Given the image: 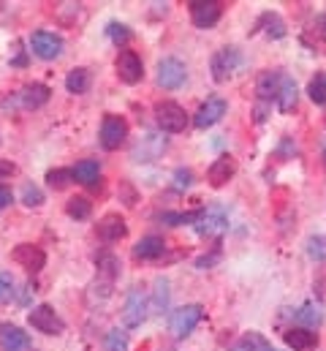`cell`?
I'll list each match as a JSON object with an SVG mask.
<instances>
[{
	"label": "cell",
	"mask_w": 326,
	"mask_h": 351,
	"mask_svg": "<svg viewBox=\"0 0 326 351\" xmlns=\"http://www.w3.org/2000/svg\"><path fill=\"white\" fill-rule=\"evenodd\" d=\"M240 66H242V52L237 47H223L212 55V63H210L212 80L215 82H229L240 71Z\"/></svg>",
	"instance_id": "6da1fadb"
},
{
	"label": "cell",
	"mask_w": 326,
	"mask_h": 351,
	"mask_svg": "<svg viewBox=\"0 0 326 351\" xmlns=\"http://www.w3.org/2000/svg\"><path fill=\"white\" fill-rule=\"evenodd\" d=\"M155 120L166 134H179L188 125V114L177 101H158L155 104Z\"/></svg>",
	"instance_id": "7a4b0ae2"
},
{
	"label": "cell",
	"mask_w": 326,
	"mask_h": 351,
	"mask_svg": "<svg viewBox=\"0 0 326 351\" xmlns=\"http://www.w3.org/2000/svg\"><path fill=\"white\" fill-rule=\"evenodd\" d=\"M27 322H30L33 330H38V332H44V335H60V332L66 330V322L58 316V311H55L52 305H36V308L30 311Z\"/></svg>",
	"instance_id": "3957f363"
},
{
	"label": "cell",
	"mask_w": 326,
	"mask_h": 351,
	"mask_svg": "<svg viewBox=\"0 0 326 351\" xmlns=\"http://www.w3.org/2000/svg\"><path fill=\"white\" fill-rule=\"evenodd\" d=\"M201 316H204V308H201V305H185V308L174 311V316H171V322H168L171 335H174L177 341L188 338V335L196 330V324L201 322Z\"/></svg>",
	"instance_id": "277c9868"
},
{
	"label": "cell",
	"mask_w": 326,
	"mask_h": 351,
	"mask_svg": "<svg viewBox=\"0 0 326 351\" xmlns=\"http://www.w3.org/2000/svg\"><path fill=\"white\" fill-rule=\"evenodd\" d=\"M30 49L41 60H55V58L63 55V38L55 36V33H49V30H36L30 36Z\"/></svg>",
	"instance_id": "5b68a950"
},
{
	"label": "cell",
	"mask_w": 326,
	"mask_h": 351,
	"mask_svg": "<svg viewBox=\"0 0 326 351\" xmlns=\"http://www.w3.org/2000/svg\"><path fill=\"white\" fill-rule=\"evenodd\" d=\"M128 136V123L120 114H106L101 123V147L103 150H117Z\"/></svg>",
	"instance_id": "8992f818"
},
{
	"label": "cell",
	"mask_w": 326,
	"mask_h": 351,
	"mask_svg": "<svg viewBox=\"0 0 326 351\" xmlns=\"http://www.w3.org/2000/svg\"><path fill=\"white\" fill-rule=\"evenodd\" d=\"M147 297H145V291L136 286V289H131V294H128V300H125V305H123V324L128 327V330H134V327H142V322L147 319Z\"/></svg>",
	"instance_id": "52a82bcc"
},
{
	"label": "cell",
	"mask_w": 326,
	"mask_h": 351,
	"mask_svg": "<svg viewBox=\"0 0 326 351\" xmlns=\"http://www.w3.org/2000/svg\"><path fill=\"white\" fill-rule=\"evenodd\" d=\"M114 69H117V77H120L125 85H136V82H142V77H145L142 58H139L134 49H123V52L117 55Z\"/></svg>",
	"instance_id": "ba28073f"
},
{
	"label": "cell",
	"mask_w": 326,
	"mask_h": 351,
	"mask_svg": "<svg viewBox=\"0 0 326 351\" xmlns=\"http://www.w3.org/2000/svg\"><path fill=\"white\" fill-rule=\"evenodd\" d=\"M193 226L201 237H212V234H223L229 229V218H226L223 207H210V210L199 213V221Z\"/></svg>",
	"instance_id": "9c48e42d"
},
{
	"label": "cell",
	"mask_w": 326,
	"mask_h": 351,
	"mask_svg": "<svg viewBox=\"0 0 326 351\" xmlns=\"http://www.w3.org/2000/svg\"><path fill=\"white\" fill-rule=\"evenodd\" d=\"M95 234H98L101 243L109 245V243H117V240H123V237L128 234V223H125V218H123L120 213H106V215L98 221Z\"/></svg>",
	"instance_id": "30bf717a"
},
{
	"label": "cell",
	"mask_w": 326,
	"mask_h": 351,
	"mask_svg": "<svg viewBox=\"0 0 326 351\" xmlns=\"http://www.w3.org/2000/svg\"><path fill=\"white\" fill-rule=\"evenodd\" d=\"M185 77H188V69H185L182 60H177V58H163L161 63H158V85H161L163 90H177L185 82Z\"/></svg>",
	"instance_id": "8fae6325"
},
{
	"label": "cell",
	"mask_w": 326,
	"mask_h": 351,
	"mask_svg": "<svg viewBox=\"0 0 326 351\" xmlns=\"http://www.w3.org/2000/svg\"><path fill=\"white\" fill-rule=\"evenodd\" d=\"M223 114H226V101H223L221 95H212V98H207V101L199 106V112H196V117H193V125H196V128H210V125H215Z\"/></svg>",
	"instance_id": "7c38bea8"
},
{
	"label": "cell",
	"mask_w": 326,
	"mask_h": 351,
	"mask_svg": "<svg viewBox=\"0 0 326 351\" xmlns=\"http://www.w3.org/2000/svg\"><path fill=\"white\" fill-rule=\"evenodd\" d=\"M163 150H166V136L147 131V134L136 142V147H134V161H139V164H142V161H155Z\"/></svg>",
	"instance_id": "4fadbf2b"
},
{
	"label": "cell",
	"mask_w": 326,
	"mask_h": 351,
	"mask_svg": "<svg viewBox=\"0 0 326 351\" xmlns=\"http://www.w3.org/2000/svg\"><path fill=\"white\" fill-rule=\"evenodd\" d=\"M11 259L19 264V267H25L27 272H38V269L47 264V254H44L38 245L22 243V245H16V248L11 251Z\"/></svg>",
	"instance_id": "5bb4252c"
},
{
	"label": "cell",
	"mask_w": 326,
	"mask_h": 351,
	"mask_svg": "<svg viewBox=\"0 0 326 351\" xmlns=\"http://www.w3.org/2000/svg\"><path fill=\"white\" fill-rule=\"evenodd\" d=\"M221 14H223V5L221 3H190V19L201 30L215 27L218 19H221Z\"/></svg>",
	"instance_id": "9a60e30c"
},
{
	"label": "cell",
	"mask_w": 326,
	"mask_h": 351,
	"mask_svg": "<svg viewBox=\"0 0 326 351\" xmlns=\"http://www.w3.org/2000/svg\"><path fill=\"white\" fill-rule=\"evenodd\" d=\"M283 77H286V71H280V69H275V71H261V74H258V82H255L258 98H261V101H277Z\"/></svg>",
	"instance_id": "2e32d148"
},
{
	"label": "cell",
	"mask_w": 326,
	"mask_h": 351,
	"mask_svg": "<svg viewBox=\"0 0 326 351\" xmlns=\"http://www.w3.org/2000/svg\"><path fill=\"white\" fill-rule=\"evenodd\" d=\"M0 346H3V351H30L33 349L27 332H22V330L14 327V324H3V327H0Z\"/></svg>",
	"instance_id": "e0dca14e"
},
{
	"label": "cell",
	"mask_w": 326,
	"mask_h": 351,
	"mask_svg": "<svg viewBox=\"0 0 326 351\" xmlns=\"http://www.w3.org/2000/svg\"><path fill=\"white\" fill-rule=\"evenodd\" d=\"M283 341H286L288 349H294V351H310L318 346V335L310 332L308 327H294V330L283 332Z\"/></svg>",
	"instance_id": "ac0fdd59"
},
{
	"label": "cell",
	"mask_w": 326,
	"mask_h": 351,
	"mask_svg": "<svg viewBox=\"0 0 326 351\" xmlns=\"http://www.w3.org/2000/svg\"><path fill=\"white\" fill-rule=\"evenodd\" d=\"M237 172V161L231 158V156H223V158H218L210 169H207V180H210V185L212 188H221V185H226L231 177Z\"/></svg>",
	"instance_id": "d6986e66"
},
{
	"label": "cell",
	"mask_w": 326,
	"mask_h": 351,
	"mask_svg": "<svg viewBox=\"0 0 326 351\" xmlns=\"http://www.w3.org/2000/svg\"><path fill=\"white\" fill-rule=\"evenodd\" d=\"M16 101L25 106V109H38L49 101V88L41 85V82H33V85H25V88L16 93Z\"/></svg>",
	"instance_id": "ffe728a7"
},
{
	"label": "cell",
	"mask_w": 326,
	"mask_h": 351,
	"mask_svg": "<svg viewBox=\"0 0 326 351\" xmlns=\"http://www.w3.org/2000/svg\"><path fill=\"white\" fill-rule=\"evenodd\" d=\"M163 254H166V243H163V237H155V234L142 237V240L134 245V256H136V259H158Z\"/></svg>",
	"instance_id": "44dd1931"
},
{
	"label": "cell",
	"mask_w": 326,
	"mask_h": 351,
	"mask_svg": "<svg viewBox=\"0 0 326 351\" xmlns=\"http://www.w3.org/2000/svg\"><path fill=\"white\" fill-rule=\"evenodd\" d=\"M258 30H264L269 38H283L286 36V22H283V16L277 14V11H264L261 16H258V25H255Z\"/></svg>",
	"instance_id": "7402d4cb"
},
{
	"label": "cell",
	"mask_w": 326,
	"mask_h": 351,
	"mask_svg": "<svg viewBox=\"0 0 326 351\" xmlns=\"http://www.w3.org/2000/svg\"><path fill=\"white\" fill-rule=\"evenodd\" d=\"M297 98H299V93H297V82H294V77H283V85H280V95H277V109L280 112H291V109H297Z\"/></svg>",
	"instance_id": "603a6c76"
},
{
	"label": "cell",
	"mask_w": 326,
	"mask_h": 351,
	"mask_svg": "<svg viewBox=\"0 0 326 351\" xmlns=\"http://www.w3.org/2000/svg\"><path fill=\"white\" fill-rule=\"evenodd\" d=\"M95 264H98V275H103L109 283L120 275V259H117L114 254H109V251L95 254Z\"/></svg>",
	"instance_id": "cb8c5ba5"
},
{
	"label": "cell",
	"mask_w": 326,
	"mask_h": 351,
	"mask_svg": "<svg viewBox=\"0 0 326 351\" xmlns=\"http://www.w3.org/2000/svg\"><path fill=\"white\" fill-rule=\"evenodd\" d=\"M98 175H101L98 161H79V164L74 167V180H77L79 185H95Z\"/></svg>",
	"instance_id": "d4e9b609"
},
{
	"label": "cell",
	"mask_w": 326,
	"mask_h": 351,
	"mask_svg": "<svg viewBox=\"0 0 326 351\" xmlns=\"http://www.w3.org/2000/svg\"><path fill=\"white\" fill-rule=\"evenodd\" d=\"M66 88H68V93H74V95L87 93V90H90V71H87V69H74V71H68Z\"/></svg>",
	"instance_id": "484cf974"
},
{
	"label": "cell",
	"mask_w": 326,
	"mask_h": 351,
	"mask_svg": "<svg viewBox=\"0 0 326 351\" xmlns=\"http://www.w3.org/2000/svg\"><path fill=\"white\" fill-rule=\"evenodd\" d=\"M294 319L310 330V327H318V324L324 322V311H321L318 305H305V308H299V311L294 313Z\"/></svg>",
	"instance_id": "4316f807"
},
{
	"label": "cell",
	"mask_w": 326,
	"mask_h": 351,
	"mask_svg": "<svg viewBox=\"0 0 326 351\" xmlns=\"http://www.w3.org/2000/svg\"><path fill=\"white\" fill-rule=\"evenodd\" d=\"M66 213H68L71 218H77V221H84V218H90V213H92V204H90V199H84V196H74V199H68Z\"/></svg>",
	"instance_id": "83f0119b"
},
{
	"label": "cell",
	"mask_w": 326,
	"mask_h": 351,
	"mask_svg": "<svg viewBox=\"0 0 326 351\" xmlns=\"http://www.w3.org/2000/svg\"><path fill=\"white\" fill-rule=\"evenodd\" d=\"M47 182L55 191H66L74 182V169H52V172H47Z\"/></svg>",
	"instance_id": "f1b7e54d"
},
{
	"label": "cell",
	"mask_w": 326,
	"mask_h": 351,
	"mask_svg": "<svg viewBox=\"0 0 326 351\" xmlns=\"http://www.w3.org/2000/svg\"><path fill=\"white\" fill-rule=\"evenodd\" d=\"M266 349H272L269 341L264 335H258V332H250V335H244L242 341L237 343L234 351H266Z\"/></svg>",
	"instance_id": "f546056e"
},
{
	"label": "cell",
	"mask_w": 326,
	"mask_h": 351,
	"mask_svg": "<svg viewBox=\"0 0 326 351\" xmlns=\"http://www.w3.org/2000/svg\"><path fill=\"white\" fill-rule=\"evenodd\" d=\"M103 351H128V335L123 330H109Z\"/></svg>",
	"instance_id": "4dcf8cb0"
},
{
	"label": "cell",
	"mask_w": 326,
	"mask_h": 351,
	"mask_svg": "<svg viewBox=\"0 0 326 351\" xmlns=\"http://www.w3.org/2000/svg\"><path fill=\"white\" fill-rule=\"evenodd\" d=\"M308 254L316 262H326V234H316L308 240Z\"/></svg>",
	"instance_id": "1f68e13d"
},
{
	"label": "cell",
	"mask_w": 326,
	"mask_h": 351,
	"mask_svg": "<svg viewBox=\"0 0 326 351\" xmlns=\"http://www.w3.org/2000/svg\"><path fill=\"white\" fill-rule=\"evenodd\" d=\"M308 93H310V98H313L316 104H326V77L324 74H316V77L310 80Z\"/></svg>",
	"instance_id": "d6a6232c"
},
{
	"label": "cell",
	"mask_w": 326,
	"mask_h": 351,
	"mask_svg": "<svg viewBox=\"0 0 326 351\" xmlns=\"http://www.w3.org/2000/svg\"><path fill=\"white\" fill-rule=\"evenodd\" d=\"M22 202H25L27 207H41V204H44V191H41L38 185H30V182H27V185L22 188Z\"/></svg>",
	"instance_id": "836d02e7"
},
{
	"label": "cell",
	"mask_w": 326,
	"mask_h": 351,
	"mask_svg": "<svg viewBox=\"0 0 326 351\" xmlns=\"http://www.w3.org/2000/svg\"><path fill=\"white\" fill-rule=\"evenodd\" d=\"M168 308V280L166 278H158L155 280V311L163 313Z\"/></svg>",
	"instance_id": "e575fe53"
},
{
	"label": "cell",
	"mask_w": 326,
	"mask_h": 351,
	"mask_svg": "<svg viewBox=\"0 0 326 351\" xmlns=\"http://www.w3.org/2000/svg\"><path fill=\"white\" fill-rule=\"evenodd\" d=\"M106 33H109V38H112L114 44H125V41H131V30H128L125 25H120V22H112V25L106 27Z\"/></svg>",
	"instance_id": "d590c367"
},
{
	"label": "cell",
	"mask_w": 326,
	"mask_h": 351,
	"mask_svg": "<svg viewBox=\"0 0 326 351\" xmlns=\"http://www.w3.org/2000/svg\"><path fill=\"white\" fill-rule=\"evenodd\" d=\"M11 297H14V280L11 275H0V305L8 302Z\"/></svg>",
	"instance_id": "8d00e7d4"
},
{
	"label": "cell",
	"mask_w": 326,
	"mask_h": 351,
	"mask_svg": "<svg viewBox=\"0 0 326 351\" xmlns=\"http://www.w3.org/2000/svg\"><path fill=\"white\" fill-rule=\"evenodd\" d=\"M174 182H177V188H188L193 182V172L190 169H177L174 172Z\"/></svg>",
	"instance_id": "74e56055"
},
{
	"label": "cell",
	"mask_w": 326,
	"mask_h": 351,
	"mask_svg": "<svg viewBox=\"0 0 326 351\" xmlns=\"http://www.w3.org/2000/svg\"><path fill=\"white\" fill-rule=\"evenodd\" d=\"M120 191L125 193V204H128V207H134V204H136V191H134L128 182H123V185H120Z\"/></svg>",
	"instance_id": "f35d334b"
},
{
	"label": "cell",
	"mask_w": 326,
	"mask_h": 351,
	"mask_svg": "<svg viewBox=\"0 0 326 351\" xmlns=\"http://www.w3.org/2000/svg\"><path fill=\"white\" fill-rule=\"evenodd\" d=\"M313 30H316L321 38H326V14H318V16L313 19Z\"/></svg>",
	"instance_id": "ab89813d"
},
{
	"label": "cell",
	"mask_w": 326,
	"mask_h": 351,
	"mask_svg": "<svg viewBox=\"0 0 326 351\" xmlns=\"http://www.w3.org/2000/svg\"><path fill=\"white\" fill-rule=\"evenodd\" d=\"M16 175V167L11 164V161H0V180H5V177H14Z\"/></svg>",
	"instance_id": "60d3db41"
},
{
	"label": "cell",
	"mask_w": 326,
	"mask_h": 351,
	"mask_svg": "<svg viewBox=\"0 0 326 351\" xmlns=\"http://www.w3.org/2000/svg\"><path fill=\"white\" fill-rule=\"evenodd\" d=\"M11 202H14V193H11V188H0V210H5Z\"/></svg>",
	"instance_id": "b9f144b4"
},
{
	"label": "cell",
	"mask_w": 326,
	"mask_h": 351,
	"mask_svg": "<svg viewBox=\"0 0 326 351\" xmlns=\"http://www.w3.org/2000/svg\"><path fill=\"white\" fill-rule=\"evenodd\" d=\"M324 167H326V150H324Z\"/></svg>",
	"instance_id": "7bdbcfd3"
},
{
	"label": "cell",
	"mask_w": 326,
	"mask_h": 351,
	"mask_svg": "<svg viewBox=\"0 0 326 351\" xmlns=\"http://www.w3.org/2000/svg\"><path fill=\"white\" fill-rule=\"evenodd\" d=\"M266 351H275V349H266Z\"/></svg>",
	"instance_id": "ee69618b"
}]
</instances>
